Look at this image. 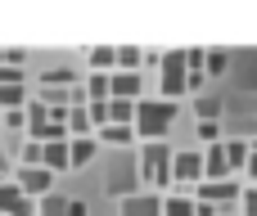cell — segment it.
I'll return each mask as SVG.
<instances>
[{"mask_svg":"<svg viewBox=\"0 0 257 216\" xmlns=\"http://www.w3.org/2000/svg\"><path fill=\"white\" fill-rule=\"evenodd\" d=\"M172 122H176V104H167V99H136V117H131L136 140L154 144V140H163L172 131Z\"/></svg>","mask_w":257,"mask_h":216,"instance_id":"obj_1","label":"cell"},{"mask_svg":"<svg viewBox=\"0 0 257 216\" xmlns=\"http://www.w3.org/2000/svg\"><path fill=\"white\" fill-rule=\"evenodd\" d=\"M172 144H163V140H154V144H145L140 149V180L145 185H172Z\"/></svg>","mask_w":257,"mask_h":216,"instance_id":"obj_2","label":"cell"},{"mask_svg":"<svg viewBox=\"0 0 257 216\" xmlns=\"http://www.w3.org/2000/svg\"><path fill=\"white\" fill-rule=\"evenodd\" d=\"M176 95H185V50H172L158 59V99L176 104Z\"/></svg>","mask_w":257,"mask_h":216,"instance_id":"obj_3","label":"cell"},{"mask_svg":"<svg viewBox=\"0 0 257 216\" xmlns=\"http://www.w3.org/2000/svg\"><path fill=\"white\" fill-rule=\"evenodd\" d=\"M203 180V149H176L172 153V185H199Z\"/></svg>","mask_w":257,"mask_h":216,"instance_id":"obj_4","label":"cell"},{"mask_svg":"<svg viewBox=\"0 0 257 216\" xmlns=\"http://www.w3.org/2000/svg\"><path fill=\"white\" fill-rule=\"evenodd\" d=\"M14 185H18V194L23 198H45V194H54V176L45 171V167H18V176H14Z\"/></svg>","mask_w":257,"mask_h":216,"instance_id":"obj_5","label":"cell"},{"mask_svg":"<svg viewBox=\"0 0 257 216\" xmlns=\"http://www.w3.org/2000/svg\"><path fill=\"white\" fill-rule=\"evenodd\" d=\"M244 189H239V180H199L194 185V198L199 203H212V207H221V203H235Z\"/></svg>","mask_w":257,"mask_h":216,"instance_id":"obj_6","label":"cell"},{"mask_svg":"<svg viewBox=\"0 0 257 216\" xmlns=\"http://www.w3.org/2000/svg\"><path fill=\"white\" fill-rule=\"evenodd\" d=\"M140 90H145V77L140 72H108V99H140Z\"/></svg>","mask_w":257,"mask_h":216,"instance_id":"obj_7","label":"cell"},{"mask_svg":"<svg viewBox=\"0 0 257 216\" xmlns=\"http://www.w3.org/2000/svg\"><path fill=\"white\" fill-rule=\"evenodd\" d=\"M23 117H27V135H32L36 144H45V135H50V108H45L41 99H27V104H23Z\"/></svg>","mask_w":257,"mask_h":216,"instance_id":"obj_8","label":"cell"},{"mask_svg":"<svg viewBox=\"0 0 257 216\" xmlns=\"http://www.w3.org/2000/svg\"><path fill=\"white\" fill-rule=\"evenodd\" d=\"M41 167H45L50 176L68 171V140H50V144H41Z\"/></svg>","mask_w":257,"mask_h":216,"instance_id":"obj_9","label":"cell"},{"mask_svg":"<svg viewBox=\"0 0 257 216\" xmlns=\"http://www.w3.org/2000/svg\"><path fill=\"white\" fill-rule=\"evenodd\" d=\"M122 216H163V198L158 194H131V198H122Z\"/></svg>","mask_w":257,"mask_h":216,"instance_id":"obj_10","label":"cell"},{"mask_svg":"<svg viewBox=\"0 0 257 216\" xmlns=\"http://www.w3.org/2000/svg\"><path fill=\"white\" fill-rule=\"evenodd\" d=\"M136 185H140V176H136L131 167H122V171H113V176H108V185H104V189H108V198H131V194H136Z\"/></svg>","mask_w":257,"mask_h":216,"instance_id":"obj_11","label":"cell"},{"mask_svg":"<svg viewBox=\"0 0 257 216\" xmlns=\"http://www.w3.org/2000/svg\"><path fill=\"white\" fill-rule=\"evenodd\" d=\"M95 149H99V140H95V135H81V140H68V167H86V162L95 158Z\"/></svg>","mask_w":257,"mask_h":216,"instance_id":"obj_12","label":"cell"},{"mask_svg":"<svg viewBox=\"0 0 257 216\" xmlns=\"http://www.w3.org/2000/svg\"><path fill=\"white\" fill-rule=\"evenodd\" d=\"M81 95H86V104H104L108 99V72H90L86 86H81Z\"/></svg>","mask_w":257,"mask_h":216,"instance_id":"obj_13","label":"cell"},{"mask_svg":"<svg viewBox=\"0 0 257 216\" xmlns=\"http://www.w3.org/2000/svg\"><path fill=\"white\" fill-rule=\"evenodd\" d=\"M221 153H226V167H230V171H244V162H248V140H221Z\"/></svg>","mask_w":257,"mask_h":216,"instance_id":"obj_14","label":"cell"},{"mask_svg":"<svg viewBox=\"0 0 257 216\" xmlns=\"http://www.w3.org/2000/svg\"><path fill=\"white\" fill-rule=\"evenodd\" d=\"M145 63V50H136V45H122V50H113V68L117 72H136Z\"/></svg>","mask_w":257,"mask_h":216,"instance_id":"obj_15","label":"cell"},{"mask_svg":"<svg viewBox=\"0 0 257 216\" xmlns=\"http://www.w3.org/2000/svg\"><path fill=\"white\" fill-rule=\"evenodd\" d=\"M163 216H194V198L190 194H167L163 198Z\"/></svg>","mask_w":257,"mask_h":216,"instance_id":"obj_16","label":"cell"},{"mask_svg":"<svg viewBox=\"0 0 257 216\" xmlns=\"http://www.w3.org/2000/svg\"><path fill=\"white\" fill-rule=\"evenodd\" d=\"M230 68V54L226 50H203V77H221Z\"/></svg>","mask_w":257,"mask_h":216,"instance_id":"obj_17","label":"cell"},{"mask_svg":"<svg viewBox=\"0 0 257 216\" xmlns=\"http://www.w3.org/2000/svg\"><path fill=\"white\" fill-rule=\"evenodd\" d=\"M131 117H136V104L131 99H108V122L113 126H131Z\"/></svg>","mask_w":257,"mask_h":216,"instance_id":"obj_18","label":"cell"},{"mask_svg":"<svg viewBox=\"0 0 257 216\" xmlns=\"http://www.w3.org/2000/svg\"><path fill=\"white\" fill-rule=\"evenodd\" d=\"M95 140H104V144H131V140H136V131H131V126H113V122H108V126H99V131H95Z\"/></svg>","mask_w":257,"mask_h":216,"instance_id":"obj_19","label":"cell"},{"mask_svg":"<svg viewBox=\"0 0 257 216\" xmlns=\"http://www.w3.org/2000/svg\"><path fill=\"white\" fill-rule=\"evenodd\" d=\"M41 86H45V90H63V86H77V72H72V68H54V72H45V77H41Z\"/></svg>","mask_w":257,"mask_h":216,"instance_id":"obj_20","label":"cell"},{"mask_svg":"<svg viewBox=\"0 0 257 216\" xmlns=\"http://www.w3.org/2000/svg\"><path fill=\"white\" fill-rule=\"evenodd\" d=\"M68 212V198L63 194H45V198H36V216H63Z\"/></svg>","mask_w":257,"mask_h":216,"instance_id":"obj_21","label":"cell"},{"mask_svg":"<svg viewBox=\"0 0 257 216\" xmlns=\"http://www.w3.org/2000/svg\"><path fill=\"white\" fill-rule=\"evenodd\" d=\"M23 104H27L23 86H0V108H23Z\"/></svg>","mask_w":257,"mask_h":216,"instance_id":"obj_22","label":"cell"},{"mask_svg":"<svg viewBox=\"0 0 257 216\" xmlns=\"http://www.w3.org/2000/svg\"><path fill=\"white\" fill-rule=\"evenodd\" d=\"M90 68H95V72H108V68H113V45H95V50H90Z\"/></svg>","mask_w":257,"mask_h":216,"instance_id":"obj_23","label":"cell"},{"mask_svg":"<svg viewBox=\"0 0 257 216\" xmlns=\"http://www.w3.org/2000/svg\"><path fill=\"white\" fill-rule=\"evenodd\" d=\"M194 113H199V122H217V117H221V104H217V99H199Z\"/></svg>","mask_w":257,"mask_h":216,"instance_id":"obj_24","label":"cell"},{"mask_svg":"<svg viewBox=\"0 0 257 216\" xmlns=\"http://www.w3.org/2000/svg\"><path fill=\"white\" fill-rule=\"evenodd\" d=\"M18 167H41V144H36V140H27V144H23V153H18Z\"/></svg>","mask_w":257,"mask_h":216,"instance_id":"obj_25","label":"cell"},{"mask_svg":"<svg viewBox=\"0 0 257 216\" xmlns=\"http://www.w3.org/2000/svg\"><path fill=\"white\" fill-rule=\"evenodd\" d=\"M199 140H203V144H217V140H221V126H217V122H199Z\"/></svg>","mask_w":257,"mask_h":216,"instance_id":"obj_26","label":"cell"},{"mask_svg":"<svg viewBox=\"0 0 257 216\" xmlns=\"http://www.w3.org/2000/svg\"><path fill=\"white\" fill-rule=\"evenodd\" d=\"M0 86H23V72L9 68V63H0Z\"/></svg>","mask_w":257,"mask_h":216,"instance_id":"obj_27","label":"cell"},{"mask_svg":"<svg viewBox=\"0 0 257 216\" xmlns=\"http://www.w3.org/2000/svg\"><path fill=\"white\" fill-rule=\"evenodd\" d=\"M185 72H203V50H185Z\"/></svg>","mask_w":257,"mask_h":216,"instance_id":"obj_28","label":"cell"},{"mask_svg":"<svg viewBox=\"0 0 257 216\" xmlns=\"http://www.w3.org/2000/svg\"><path fill=\"white\" fill-rule=\"evenodd\" d=\"M5 126H9V131H18V126H27V117H23V108H9V113H5Z\"/></svg>","mask_w":257,"mask_h":216,"instance_id":"obj_29","label":"cell"},{"mask_svg":"<svg viewBox=\"0 0 257 216\" xmlns=\"http://www.w3.org/2000/svg\"><path fill=\"white\" fill-rule=\"evenodd\" d=\"M244 171H248V180H257V140H248V162H244Z\"/></svg>","mask_w":257,"mask_h":216,"instance_id":"obj_30","label":"cell"},{"mask_svg":"<svg viewBox=\"0 0 257 216\" xmlns=\"http://www.w3.org/2000/svg\"><path fill=\"white\" fill-rule=\"evenodd\" d=\"M239 198H244V212H248V216H257V185H253V189H244Z\"/></svg>","mask_w":257,"mask_h":216,"instance_id":"obj_31","label":"cell"},{"mask_svg":"<svg viewBox=\"0 0 257 216\" xmlns=\"http://www.w3.org/2000/svg\"><path fill=\"white\" fill-rule=\"evenodd\" d=\"M63 216H90V212H86V203H77V198H68V212H63Z\"/></svg>","mask_w":257,"mask_h":216,"instance_id":"obj_32","label":"cell"},{"mask_svg":"<svg viewBox=\"0 0 257 216\" xmlns=\"http://www.w3.org/2000/svg\"><path fill=\"white\" fill-rule=\"evenodd\" d=\"M9 167H14V162H9V153H5V149H0V180H5V176H9Z\"/></svg>","mask_w":257,"mask_h":216,"instance_id":"obj_33","label":"cell"}]
</instances>
